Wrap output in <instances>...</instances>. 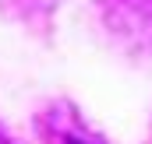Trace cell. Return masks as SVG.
<instances>
[{
    "instance_id": "1",
    "label": "cell",
    "mask_w": 152,
    "mask_h": 144,
    "mask_svg": "<svg viewBox=\"0 0 152 144\" xmlns=\"http://www.w3.org/2000/svg\"><path fill=\"white\" fill-rule=\"evenodd\" d=\"M53 144H64V141H60V137H57V141H53ZM67 144H78V141H71V137H67Z\"/></svg>"
}]
</instances>
